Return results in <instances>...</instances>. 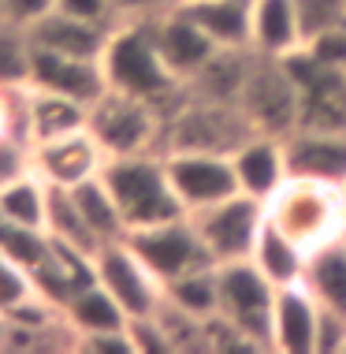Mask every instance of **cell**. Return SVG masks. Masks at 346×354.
Listing matches in <instances>:
<instances>
[{"instance_id":"6da1fadb","label":"cell","mask_w":346,"mask_h":354,"mask_svg":"<svg viewBox=\"0 0 346 354\" xmlns=\"http://www.w3.org/2000/svg\"><path fill=\"white\" fill-rule=\"evenodd\" d=\"M101 68H104V79H108V90L146 97L153 104H160L164 112L182 97V82L168 68L164 53L157 45L153 19L149 23H119L115 26L108 45H104Z\"/></svg>"},{"instance_id":"7a4b0ae2","label":"cell","mask_w":346,"mask_h":354,"mask_svg":"<svg viewBox=\"0 0 346 354\" xmlns=\"http://www.w3.org/2000/svg\"><path fill=\"white\" fill-rule=\"evenodd\" d=\"M101 179L108 183L115 205L127 220V235L149 224H164V220L186 216L175 187L168 179L164 153H131V157H108L101 168Z\"/></svg>"},{"instance_id":"3957f363","label":"cell","mask_w":346,"mask_h":354,"mask_svg":"<svg viewBox=\"0 0 346 354\" xmlns=\"http://www.w3.org/2000/svg\"><path fill=\"white\" fill-rule=\"evenodd\" d=\"M265 216L272 220L280 232L291 235L298 246L313 250V246L343 235V227H346V190L339 183H324V179L287 176L283 187L265 202Z\"/></svg>"},{"instance_id":"277c9868","label":"cell","mask_w":346,"mask_h":354,"mask_svg":"<svg viewBox=\"0 0 346 354\" xmlns=\"http://www.w3.org/2000/svg\"><path fill=\"white\" fill-rule=\"evenodd\" d=\"M249 135L253 123L235 101L198 97L182 86V97L164 112V146L168 149H201V153H235Z\"/></svg>"},{"instance_id":"5b68a950","label":"cell","mask_w":346,"mask_h":354,"mask_svg":"<svg viewBox=\"0 0 346 354\" xmlns=\"http://www.w3.org/2000/svg\"><path fill=\"white\" fill-rule=\"evenodd\" d=\"M86 131L97 138L104 157H131V153H153L164 146V109L146 97L119 90H104L90 104Z\"/></svg>"},{"instance_id":"8992f818","label":"cell","mask_w":346,"mask_h":354,"mask_svg":"<svg viewBox=\"0 0 346 354\" xmlns=\"http://www.w3.org/2000/svg\"><path fill=\"white\" fill-rule=\"evenodd\" d=\"M276 287L253 261H227L216 265V317L235 324L261 351H272V310Z\"/></svg>"},{"instance_id":"52a82bcc","label":"cell","mask_w":346,"mask_h":354,"mask_svg":"<svg viewBox=\"0 0 346 354\" xmlns=\"http://www.w3.org/2000/svg\"><path fill=\"white\" fill-rule=\"evenodd\" d=\"M238 109L253 123L257 135H287L298 123V86L287 71L283 56H261L253 53L249 75L238 93Z\"/></svg>"},{"instance_id":"ba28073f","label":"cell","mask_w":346,"mask_h":354,"mask_svg":"<svg viewBox=\"0 0 346 354\" xmlns=\"http://www.w3.org/2000/svg\"><path fill=\"white\" fill-rule=\"evenodd\" d=\"M287 71L298 86V123L294 127L316 131H346V68L320 64L298 45L283 56Z\"/></svg>"},{"instance_id":"9c48e42d","label":"cell","mask_w":346,"mask_h":354,"mask_svg":"<svg viewBox=\"0 0 346 354\" xmlns=\"http://www.w3.org/2000/svg\"><path fill=\"white\" fill-rule=\"evenodd\" d=\"M127 243L134 246V254L149 265V272L157 276L160 283H171L179 276L194 272V269H205V265H216L209 246L201 243L198 227H194V216H175V220H164V224H149V227H138V232L127 235Z\"/></svg>"},{"instance_id":"30bf717a","label":"cell","mask_w":346,"mask_h":354,"mask_svg":"<svg viewBox=\"0 0 346 354\" xmlns=\"http://www.w3.org/2000/svg\"><path fill=\"white\" fill-rule=\"evenodd\" d=\"M194 216V227L201 235V243L209 246L216 265H227V261H246L257 246V235L265 227V202L249 194H231L224 202L209 205V209H198Z\"/></svg>"},{"instance_id":"8fae6325","label":"cell","mask_w":346,"mask_h":354,"mask_svg":"<svg viewBox=\"0 0 346 354\" xmlns=\"http://www.w3.org/2000/svg\"><path fill=\"white\" fill-rule=\"evenodd\" d=\"M93 272H97V283L127 310V317H149L164 302V283L149 272V265L134 254L127 239L104 243L93 254Z\"/></svg>"},{"instance_id":"7c38bea8","label":"cell","mask_w":346,"mask_h":354,"mask_svg":"<svg viewBox=\"0 0 346 354\" xmlns=\"http://www.w3.org/2000/svg\"><path fill=\"white\" fill-rule=\"evenodd\" d=\"M168 179L175 187L186 213L209 209L224 198L238 194V179L231 153H201V149H168L164 153Z\"/></svg>"},{"instance_id":"4fadbf2b","label":"cell","mask_w":346,"mask_h":354,"mask_svg":"<svg viewBox=\"0 0 346 354\" xmlns=\"http://www.w3.org/2000/svg\"><path fill=\"white\" fill-rule=\"evenodd\" d=\"M287 176L324 179L346 187V131H316L294 127L283 135Z\"/></svg>"},{"instance_id":"5bb4252c","label":"cell","mask_w":346,"mask_h":354,"mask_svg":"<svg viewBox=\"0 0 346 354\" xmlns=\"http://www.w3.org/2000/svg\"><path fill=\"white\" fill-rule=\"evenodd\" d=\"M104 160V149L86 127L64 138L34 142V171L52 187H75L90 176H101Z\"/></svg>"},{"instance_id":"9a60e30c","label":"cell","mask_w":346,"mask_h":354,"mask_svg":"<svg viewBox=\"0 0 346 354\" xmlns=\"http://www.w3.org/2000/svg\"><path fill=\"white\" fill-rule=\"evenodd\" d=\"M30 86L34 90L64 93L82 104H93L108 90L101 60H86V56H67L52 49H37L34 45V64H30Z\"/></svg>"},{"instance_id":"2e32d148","label":"cell","mask_w":346,"mask_h":354,"mask_svg":"<svg viewBox=\"0 0 346 354\" xmlns=\"http://www.w3.org/2000/svg\"><path fill=\"white\" fill-rule=\"evenodd\" d=\"M153 34H157V45H160V53H164L168 68L175 71V79L182 86H186L220 53V45L201 30L179 4L153 19Z\"/></svg>"},{"instance_id":"e0dca14e","label":"cell","mask_w":346,"mask_h":354,"mask_svg":"<svg viewBox=\"0 0 346 354\" xmlns=\"http://www.w3.org/2000/svg\"><path fill=\"white\" fill-rule=\"evenodd\" d=\"M316 317L320 302L305 283H287L276 291L272 310V351L276 354H316Z\"/></svg>"},{"instance_id":"ac0fdd59","label":"cell","mask_w":346,"mask_h":354,"mask_svg":"<svg viewBox=\"0 0 346 354\" xmlns=\"http://www.w3.org/2000/svg\"><path fill=\"white\" fill-rule=\"evenodd\" d=\"M238 190L257 202H268L287 179V157L280 135H249L242 146L231 153Z\"/></svg>"},{"instance_id":"d6986e66","label":"cell","mask_w":346,"mask_h":354,"mask_svg":"<svg viewBox=\"0 0 346 354\" xmlns=\"http://www.w3.org/2000/svg\"><path fill=\"white\" fill-rule=\"evenodd\" d=\"M115 26H101V23H86V19L52 12L45 19H37L30 26V41L37 49H52V53H67V56H86V60H101L104 45H108Z\"/></svg>"},{"instance_id":"ffe728a7","label":"cell","mask_w":346,"mask_h":354,"mask_svg":"<svg viewBox=\"0 0 346 354\" xmlns=\"http://www.w3.org/2000/svg\"><path fill=\"white\" fill-rule=\"evenodd\" d=\"M305 41L294 0H253L249 8V45L261 56H287Z\"/></svg>"},{"instance_id":"44dd1931","label":"cell","mask_w":346,"mask_h":354,"mask_svg":"<svg viewBox=\"0 0 346 354\" xmlns=\"http://www.w3.org/2000/svg\"><path fill=\"white\" fill-rule=\"evenodd\" d=\"M179 8L220 49H253L249 45V8H253V0H179Z\"/></svg>"},{"instance_id":"7402d4cb","label":"cell","mask_w":346,"mask_h":354,"mask_svg":"<svg viewBox=\"0 0 346 354\" xmlns=\"http://www.w3.org/2000/svg\"><path fill=\"white\" fill-rule=\"evenodd\" d=\"M302 283L309 287V295L320 306L346 313V239L343 235H335L305 254Z\"/></svg>"},{"instance_id":"603a6c76","label":"cell","mask_w":346,"mask_h":354,"mask_svg":"<svg viewBox=\"0 0 346 354\" xmlns=\"http://www.w3.org/2000/svg\"><path fill=\"white\" fill-rule=\"evenodd\" d=\"M305 254H309L305 246H298L291 235L280 232V227L265 216V227H261V235H257V246H253V254H249V261H253L276 287H287V283H302Z\"/></svg>"},{"instance_id":"cb8c5ba5","label":"cell","mask_w":346,"mask_h":354,"mask_svg":"<svg viewBox=\"0 0 346 354\" xmlns=\"http://www.w3.org/2000/svg\"><path fill=\"white\" fill-rule=\"evenodd\" d=\"M64 321L71 324L75 339H79V336H93V332H119V328H127L131 317H127V310L93 280L90 287H82L79 295L67 299Z\"/></svg>"},{"instance_id":"d4e9b609","label":"cell","mask_w":346,"mask_h":354,"mask_svg":"<svg viewBox=\"0 0 346 354\" xmlns=\"http://www.w3.org/2000/svg\"><path fill=\"white\" fill-rule=\"evenodd\" d=\"M75 198V205H79L82 220L90 224V232L97 235V243H115V239H127V220H123L119 205H115L108 183H104L101 176H90L82 179V183L67 187Z\"/></svg>"},{"instance_id":"484cf974","label":"cell","mask_w":346,"mask_h":354,"mask_svg":"<svg viewBox=\"0 0 346 354\" xmlns=\"http://www.w3.org/2000/svg\"><path fill=\"white\" fill-rule=\"evenodd\" d=\"M0 220L15 227H30V232H45L49 220V183L37 171L15 179V183L0 187Z\"/></svg>"},{"instance_id":"4316f807","label":"cell","mask_w":346,"mask_h":354,"mask_svg":"<svg viewBox=\"0 0 346 354\" xmlns=\"http://www.w3.org/2000/svg\"><path fill=\"white\" fill-rule=\"evenodd\" d=\"M45 232H49L56 243L75 246V250H86V254L101 250L97 235H93L90 224L82 220L79 205H75V198H71L67 187H52L49 183V220H45Z\"/></svg>"},{"instance_id":"83f0119b","label":"cell","mask_w":346,"mask_h":354,"mask_svg":"<svg viewBox=\"0 0 346 354\" xmlns=\"http://www.w3.org/2000/svg\"><path fill=\"white\" fill-rule=\"evenodd\" d=\"M164 299L179 306L182 313H190V317L209 321L216 313V265H205V269H194L164 283Z\"/></svg>"},{"instance_id":"f1b7e54d","label":"cell","mask_w":346,"mask_h":354,"mask_svg":"<svg viewBox=\"0 0 346 354\" xmlns=\"http://www.w3.org/2000/svg\"><path fill=\"white\" fill-rule=\"evenodd\" d=\"M34 41L26 26L4 23L0 26V90H23L30 86Z\"/></svg>"},{"instance_id":"f546056e","label":"cell","mask_w":346,"mask_h":354,"mask_svg":"<svg viewBox=\"0 0 346 354\" xmlns=\"http://www.w3.org/2000/svg\"><path fill=\"white\" fill-rule=\"evenodd\" d=\"M30 171H34V142L15 135V131H0V187L15 183Z\"/></svg>"},{"instance_id":"4dcf8cb0","label":"cell","mask_w":346,"mask_h":354,"mask_svg":"<svg viewBox=\"0 0 346 354\" xmlns=\"http://www.w3.org/2000/svg\"><path fill=\"white\" fill-rule=\"evenodd\" d=\"M34 291H37V287H34L30 269L19 265L12 254L0 250V313L12 310V306H19L23 299H30Z\"/></svg>"},{"instance_id":"1f68e13d","label":"cell","mask_w":346,"mask_h":354,"mask_svg":"<svg viewBox=\"0 0 346 354\" xmlns=\"http://www.w3.org/2000/svg\"><path fill=\"white\" fill-rule=\"evenodd\" d=\"M294 8H298V19H302L305 37L346 23V0H294Z\"/></svg>"},{"instance_id":"d6a6232c","label":"cell","mask_w":346,"mask_h":354,"mask_svg":"<svg viewBox=\"0 0 346 354\" xmlns=\"http://www.w3.org/2000/svg\"><path fill=\"white\" fill-rule=\"evenodd\" d=\"M127 332L134 339V354H171V336L164 328V321L157 317V313H149V317H131L127 321Z\"/></svg>"},{"instance_id":"836d02e7","label":"cell","mask_w":346,"mask_h":354,"mask_svg":"<svg viewBox=\"0 0 346 354\" xmlns=\"http://www.w3.org/2000/svg\"><path fill=\"white\" fill-rule=\"evenodd\" d=\"M305 53L316 56L320 64H331V68H346V23L343 26H328V30L305 37Z\"/></svg>"},{"instance_id":"e575fe53","label":"cell","mask_w":346,"mask_h":354,"mask_svg":"<svg viewBox=\"0 0 346 354\" xmlns=\"http://www.w3.org/2000/svg\"><path fill=\"white\" fill-rule=\"evenodd\" d=\"M346 347V313L320 306L316 317V354H343Z\"/></svg>"},{"instance_id":"d590c367","label":"cell","mask_w":346,"mask_h":354,"mask_svg":"<svg viewBox=\"0 0 346 354\" xmlns=\"http://www.w3.org/2000/svg\"><path fill=\"white\" fill-rule=\"evenodd\" d=\"M56 12L86 19V23H101V26H119L112 0H56Z\"/></svg>"},{"instance_id":"8d00e7d4","label":"cell","mask_w":346,"mask_h":354,"mask_svg":"<svg viewBox=\"0 0 346 354\" xmlns=\"http://www.w3.org/2000/svg\"><path fill=\"white\" fill-rule=\"evenodd\" d=\"M75 351L82 354H134V339L127 328L119 332H93V336H79Z\"/></svg>"},{"instance_id":"74e56055","label":"cell","mask_w":346,"mask_h":354,"mask_svg":"<svg viewBox=\"0 0 346 354\" xmlns=\"http://www.w3.org/2000/svg\"><path fill=\"white\" fill-rule=\"evenodd\" d=\"M179 0H112L119 23H149V19L164 15L168 8H175Z\"/></svg>"},{"instance_id":"f35d334b","label":"cell","mask_w":346,"mask_h":354,"mask_svg":"<svg viewBox=\"0 0 346 354\" xmlns=\"http://www.w3.org/2000/svg\"><path fill=\"white\" fill-rule=\"evenodd\" d=\"M52 8H56V0H4V19L30 30L37 19H45Z\"/></svg>"},{"instance_id":"ab89813d","label":"cell","mask_w":346,"mask_h":354,"mask_svg":"<svg viewBox=\"0 0 346 354\" xmlns=\"http://www.w3.org/2000/svg\"><path fill=\"white\" fill-rule=\"evenodd\" d=\"M8 23V19H4V0H0V26H4Z\"/></svg>"},{"instance_id":"60d3db41","label":"cell","mask_w":346,"mask_h":354,"mask_svg":"<svg viewBox=\"0 0 346 354\" xmlns=\"http://www.w3.org/2000/svg\"><path fill=\"white\" fill-rule=\"evenodd\" d=\"M343 239H346V227H343Z\"/></svg>"},{"instance_id":"b9f144b4","label":"cell","mask_w":346,"mask_h":354,"mask_svg":"<svg viewBox=\"0 0 346 354\" xmlns=\"http://www.w3.org/2000/svg\"><path fill=\"white\" fill-rule=\"evenodd\" d=\"M343 354H346V347H343Z\"/></svg>"},{"instance_id":"7bdbcfd3","label":"cell","mask_w":346,"mask_h":354,"mask_svg":"<svg viewBox=\"0 0 346 354\" xmlns=\"http://www.w3.org/2000/svg\"><path fill=\"white\" fill-rule=\"evenodd\" d=\"M343 190H346V187H343Z\"/></svg>"}]
</instances>
